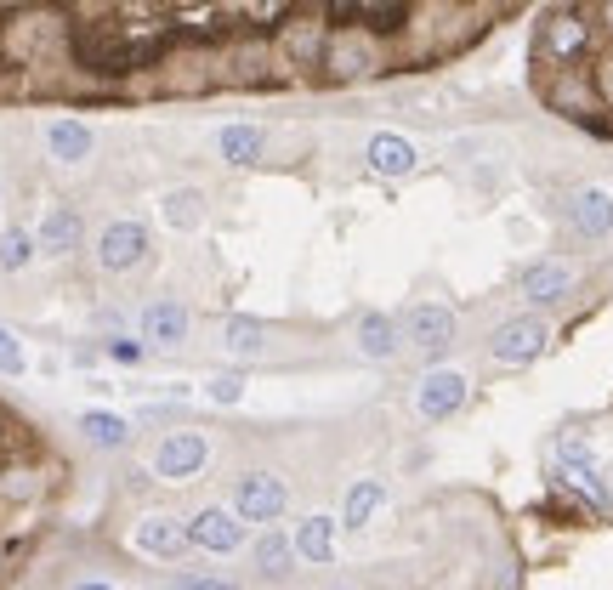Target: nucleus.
Returning <instances> with one entry per match:
<instances>
[{"label": "nucleus", "instance_id": "1", "mask_svg": "<svg viewBox=\"0 0 613 590\" xmlns=\"http://www.w3.org/2000/svg\"><path fill=\"white\" fill-rule=\"evenodd\" d=\"M284 483L279 477H267V471H245L239 483H233V517L239 522H279L284 517Z\"/></svg>", "mask_w": 613, "mask_h": 590}, {"label": "nucleus", "instance_id": "2", "mask_svg": "<svg viewBox=\"0 0 613 590\" xmlns=\"http://www.w3.org/2000/svg\"><path fill=\"white\" fill-rule=\"evenodd\" d=\"M148 261V227L142 222H108L97 239V267L103 273H131Z\"/></svg>", "mask_w": 613, "mask_h": 590}, {"label": "nucleus", "instance_id": "3", "mask_svg": "<svg viewBox=\"0 0 613 590\" xmlns=\"http://www.w3.org/2000/svg\"><path fill=\"white\" fill-rule=\"evenodd\" d=\"M205 460H211V443H205L199 432H171L154 454V471L165 477V483H188V477L205 471Z\"/></svg>", "mask_w": 613, "mask_h": 590}, {"label": "nucleus", "instance_id": "4", "mask_svg": "<svg viewBox=\"0 0 613 590\" xmlns=\"http://www.w3.org/2000/svg\"><path fill=\"white\" fill-rule=\"evenodd\" d=\"M188 539L199 545V551L228 556V551H239V545H245V522L233 517V505H205V511L188 522Z\"/></svg>", "mask_w": 613, "mask_h": 590}, {"label": "nucleus", "instance_id": "5", "mask_svg": "<svg viewBox=\"0 0 613 590\" xmlns=\"http://www.w3.org/2000/svg\"><path fill=\"white\" fill-rule=\"evenodd\" d=\"M131 545H137L142 556H154V562H176V556L188 551L193 539H188V528L176 517H165V511H148V517L131 528Z\"/></svg>", "mask_w": 613, "mask_h": 590}, {"label": "nucleus", "instance_id": "6", "mask_svg": "<svg viewBox=\"0 0 613 590\" xmlns=\"http://www.w3.org/2000/svg\"><path fill=\"white\" fill-rule=\"evenodd\" d=\"M545 341H551V330H545L540 318H511V324H500L489 341V352L500 358V364H534L545 352Z\"/></svg>", "mask_w": 613, "mask_h": 590}, {"label": "nucleus", "instance_id": "7", "mask_svg": "<svg viewBox=\"0 0 613 590\" xmlns=\"http://www.w3.org/2000/svg\"><path fill=\"white\" fill-rule=\"evenodd\" d=\"M142 341L159 352H171L188 341V307L182 301H171V295H159V301H148L142 307Z\"/></svg>", "mask_w": 613, "mask_h": 590}, {"label": "nucleus", "instance_id": "8", "mask_svg": "<svg viewBox=\"0 0 613 590\" xmlns=\"http://www.w3.org/2000/svg\"><path fill=\"white\" fill-rule=\"evenodd\" d=\"M460 403H466V375H455V369H432V375L415 386V409H421L426 420L460 415Z\"/></svg>", "mask_w": 613, "mask_h": 590}, {"label": "nucleus", "instance_id": "9", "mask_svg": "<svg viewBox=\"0 0 613 590\" xmlns=\"http://www.w3.org/2000/svg\"><path fill=\"white\" fill-rule=\"evenodd\" d=\"M403 330H409V341H415L421 352H443L449 341H455V313L438 307V301H421V307L403 313Z\"/></svg>", "mask_w": 613, "mask_h": 590}, {"label": "nucleus", "instance_id": "10", "mask_svg": "<svg viewBox=\"0 0 613 590\" xmlns=\"http://www.w3.org/2000/svg\"><path fill=\"white\" fill-rule=\"evenodd\" d=\"M35 244L46 250V256H69V250H80V210L52 205L46 216H40V227H35Z\"/></svg>", "mask_w": 613, "mask_h": 590}, {"label": "nucleus", "instance_id": "11", "mask_svg": "<svg viewBox=\"0 0 613 590\" xmlns=\"http://www.w3.org/2000/svg\"><path fill=\"white\" fill-rule=\"evenodd\" d=\"M262 148H267V137H262V125H245V120H233V125H222L216 131V154L228 159V165H262Z\"/></svg>", "mask_w": 613, "mask_h": 590}, {"label": "nucleus", "instance_id": "12", "mask_svg": "<svg viewBox=\"0 0 613 590\" xmlns=\"http://www.w3.org/2000/svg\"><path fill=\"white\" fill-rule=\"evenodd\" d=\"M369 171H375V176H409V171H415V142L398 137V131L369 137Z\"/></svg>", "mask_w": 613, "mask_h": 590}, {"label": "nucleus", "instance_id": "13", "mask_svg": "<svg viewBox=\"0 0 613 590\" xmlns=\"http://www.w3.org/2000/svg\"><path fill=\"white\" fill-rule=\"evenodd\" d=\"M46 154H52L57 165H80V159L91 154V125L52 120V125H46Z\"/></svg>", "mask_w": 613, "mask_h": 590}, {"label": "nucleus", "instance_id": "14", "mask_svg": "<svg viewBox=\"0 0 613 590\" xmlns=\"http://www.w3.org/2000/svg\"><path fill=\"white\" fill-rule=\"evenodd\" d=\"M574 227L585 239H608L613 233V193L608 188H585L574 199Z\"/></svg>", "mask_w": 613, "mask_h": 590}, {"label": "nucleus", "instance_id": "15", "mask_svg": "<svg viewBox=\"0 0 613 590\" xmlns=\"http://www.w3.org/2000/svg\"><path fill=\"white\" fill-rule=\"evenodd\" d=\"M290 545H296L301 562L324 568V562L335 556V517H307V522L296 528V534H290Z\"/></svg>", "mask_w": 613, "mask_h": 590}, {"label": "nucleus", "instance_id": "16", "mask_svg": "<svg viewBox=\"0 0 613 590\" xmlns=\"http://www.w3.org/2000/svg\"><path fill=\"white\" fill-rule=\"evenodd\" d=\"M574 290V273L562 267V261H534L523 273V295L528 301H562V295Z\"/></svg>", "mask_w": 613, "mask_h": 590}, {"label": "nucleus", "instance_id": "17", "mask_svg": "<svg viewBox=\"0 0 613 590\" xmlns=\"http://www.w3.org/2000/svg\"><path fill=\"white\" fill-rule=\"evenodd\" d=\"M358 352L375 358V364H386V358L398 352V318H386V313H364V318H358Z\"/></svg>", "mask_w": 613, "mask_h": 590}, {"label": "nucleus", "instance_id": "18", "mask_svg": "<svg viewBox=\"0 0 613 590\" xmlns=\"http://www.w3.org/2000/svg\"><path fill=\"white\" fill-rule=\"evenodd\" d=\"M381 505H386V483H375V477L352 483L347 488V505H341V528H369Z\"/></svg>", "mask_w": 613, "mask_h": 590}, {"label": "nucleus", "instance_id": "19", "mask_svg": "<svg viewBox=\"0 0 613 590\" xmlns=\"http://www.w3.org/2000/svg\"><path fill=\"white\" fill-rule=\"evenodd\" d=\"M80 432H86V443H97V449H125V443H131V420L108 415V409H86V415H80Z\"/></svg>", "mask_w": 613, "mask_h": 590}, {"label": "nucleus", "instance_id": "20", "mask_svg": "<svg viewBox=\"0 0 613 590\" xmlns=\"http://www.w3.org/2000/svg\"><path fill=\"white\" fill-rule=\"evenodd\" d=\"M159 216H165V227H176V233H193V227L205 222V193H199V188H176V193H165Z\"/></svg>", "mask_w": 613, "mask_h": 590}, {"label": "nucleus", "instance_id": "21", "mask_svg": "<svg viewBox=\"0 0 613 590\" xmlns=\"http://www.w3.org/2000/svg\"><path fill=\"white\" fill-rule=\"evenodd\" d=\"M256 568H262L267 579H284V573L296 568V545L284 534H262L256 539Z\"/></svg>", "mask_w": 613, "mask_h": 590}, {"label": "nucleus", "instance_id": "22", "mask_svg": "<svg viewBox=\"0 0 613 590\" xmlns=\"http://www.w3.org/2000/svg\"><path fill=\"white\" fill-rule=\"evenodd\" d=\"M35 233H29V227H6V233H0V273H23V267H29V261H35Z\"/></svg>", "mask_w": 613, "mask_h": 590}, {"label": "nucleus", "instance_id": "23", "mask_svg": "<svg viewBox=\"0 0 613 590\" xmlns=\"http://www.w3.org/2000/svg\"><path fill=\"white\" fill-rule=\"evenodd\" d=\"M222 347L239 352V358H256V352H262V324H256V318H228V324H222Z\"/></svg>", "mask_w": 613, "mask_h": 590}, {"label": "nucleus", "instance_id": "24", "mask_svg": "<svg viewBox=\"0 0 613 590\" xmlns=\"http://www.w3.org/2000/svg\"><path fill=\"white\" fill-rule=\"evenodd\" d=\"M23 369H29V358H23L18 335H12V330H0V375H23Z\"/></svg>", "mask_w": 613, "mask_h": 590}, {"label": "nucleus", "instance_id": "25", "mask_svg": "<svg viewBox=\"0 0 613 590\" xmlns=\"http://www.w3.org/2000/svg\"><path fill=\"white\" fill-rule=\"evenodd\" d=\"M205 398H211V403H228V409H233V403L245 398V381H239V375H216V381L205 386Z\"/></svg>", "mask_w": 613, "mask_h": 590}, {"label": "nucleus", "instance_id": "26", "mask_svg": "<svg viewBox=\"0 0 613 590\" xmlns=\"http://www.w3.org/2000/svg\"><path fill=\"white\" fill-rule=\"evenodd\" d=\"M108 358H114V364H142V347L125 341V335H114V341H108Z\"/></svg>", "mask_w": 613, "mask_h": 590}, {"label": "nucleus", "instance_id": "27", "mask_svg": "<svg viewBox=\"0 0 613 590\" xmlns=\"http://www.w3.org/2000/svg\"><path fill=\"white\" fill-rule=\"evenodd\" d=\"M182 590H233V585H228V579H188Z\"/></svg>", "mask_w": 613, "mask_h": 590}, {"label": "nucleus", "instance_id": "28", "mask_svg": "<svg viewBox=\"0 0 613 590\" xmlns=\"http://www.w3.org/2000/svg\"><path fill=\"white\" fill-rule=\"evenodd\" d=\"M74 590H114V585H97V579H91V585H74Z\"/></svg>", "mask_w": 613, "mask_h": 590}, {"label": "nucleus", "instance_id": "29", "mask_svg": "<svg viewBox=\"0 0 613 590\" xmlns=\"http://www.w3.org/2000/svg\"><path fill=\"white\" fill-rule=\"evenodd\" d=\"M6 432H12V420H6V415H0V437H6Z\"/></svg>", "mask_w": 613, "mask_h": 590}]
</instances>
